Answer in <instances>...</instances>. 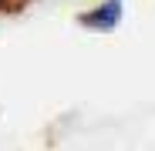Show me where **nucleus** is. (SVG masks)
Instances as JSON below:
<instances>
[{"label":"nucleus","mask_w":155,"mask_h":151,"mask_svg":"<svg viewBox=\"0 0 155 151\" xmlns=\"http://www.w3.org/2000/svg\"><path fill=\"white\" fill-rule=\"evenodd\" d=\"M78 24L94 34H105V30H115L121 24V0H101L98 7L84 10L81 17H78Z\"/></svg>","instance_id":"obj_1"},{"label":"nucleus","mask_w":155,"mask_h":151,"mask_svg":"<svg viewBox=\"0 0 155 151\" xmlns=\"http://www.w3.org/2000/svg\"><path fill=\"white\" fill-rule=\"evenodd\" d=\"M7 4H10V0H0V10H7Z\"/></svg>","instance_id":"obj_2"}]
</instances>
